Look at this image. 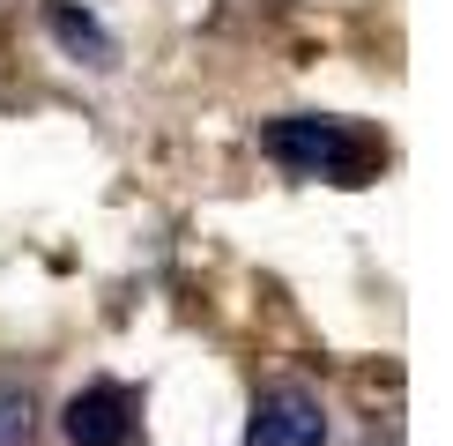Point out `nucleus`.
Segmentation results:
<instances>
[{"label":"nucleus","mask_w":453,"mask_h":446,"mask_svg":"<svg viewBox=\"0 0 453 446\" xmlns=\"http://www.w3.org/2000/svg\"><path fill=\"white\" fill-rule=\"evenodd\" d=\"M245 446H327V402L297 380L260 387L253 417H245Z\"/></svg>","instance_id":"2"},{"label":"nucleus","mask_w":453,"mask_h":446,"mask_svg":"<svg viewBox=\"0 0 453 446\" xmlns=\"http://www.w3.org/2000/svg\"><path fill=\"white\" fill-rule=\"evenodd\" d=\"M60 432H67V446H134V432H142V395H134L127 380H89L82 395H67Z\"/></svg>","instance_id":"3"},{"label":"nucleus","mask_w":453,"mask_h":446,"mask_svg":"<svg viewBox=\"0 0 453 446\" xmlns=\"http://www.w3.org/2000/svg\"><path fill=\"white\" fill-rule=\"evenodd\" d=\"M0 446H37V395L0 387Z\"/></svg>","instance_id":"5"},{"label":"nucleus","mask_w":453,"mask_h":446,"mask_svg":"<svg viewBox=\"0 0 453 446\" xmlns=\"http://www.w3.org/2000/svg\"><path fill=\"white\" fill-rule=\"evenodd\" d=\"M260 149L290 179H327V186H372V172L387 164V142L365 135L357 119H334V112H282L260 127Z\"/></svg>","instance_id":"1"},{"label":"nucleus","mask_w":453,"mask_h":446,"mask_svg":"<svg viewBox=\"0 0 453 446\" xmlns=\"http://www.w3.org/2000/svg\"><path fill=\"white\" fill-rule=\"evenodd\" d=\"M45 30H52V45H60L67 60H82V67H111L119 60V37H111L82 0H45Z\"/></svg>","instance_id":"4"}]
</instances>
